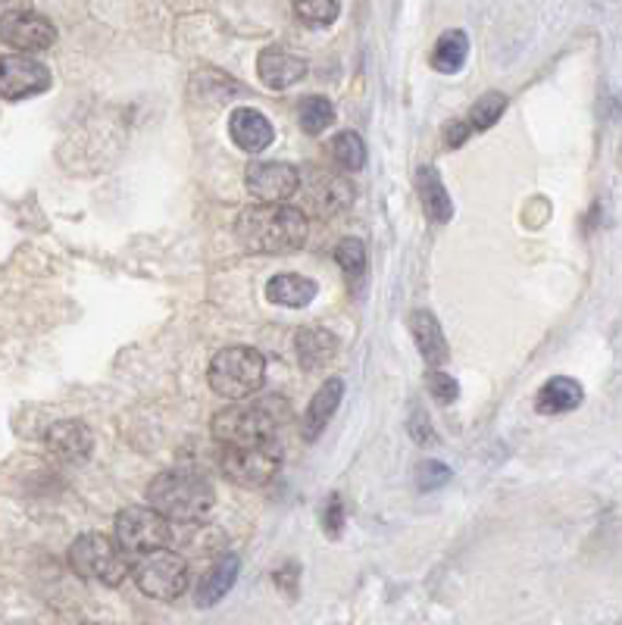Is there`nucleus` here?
I'll return each instance as SVG.
<instances>
[{"instance_id":"obj_23","label":"nucleus","mask_w":622,"mask_h":625,"mask_svg":"<svg viewBox=\"0 0 622 625\" xmlns=\"http://www.w3.org/2000/svg\"><path fill=\"white\" fill-rule=\"evenodd\" d=\"M466 53H469V38H466V32H447V35H441L439 45H435V53H432V67L444 75H454V72L463 70V63H466Z\"/></svg>"},{"instance_id":"obj_2","label":"nucleus","mask_w":622,"mask_h":625,"mask_svg":"<svg viewBox=\"0 0 622 625\" xmlns=\"http://www.w3.org/2000/svg\"><path fill=\"white\" fill-rule=\"evenodd\" d=\"M147 504L163 513L169 522L182 526H198L204 522L213 507H216V491L201 472L188 469H172L157 476L147 488Z\"/></svg>"},{"instance_id":"obj_5","label":"nucleus","mask_w":622,"mask_h":625,"mask_svg":"<svg viewBox=\"0 0 622 625\" xmlns=\"http://www.w3.org/2000/svg\"><path fill=\"white\" fill-rule=\"evenodd\" d=\"M276 400H256V404H235L213 419V438L219 447L226 444H263L276 441L278 410Z\"/></svg>"},{"instance_id":"obj_32","label":"nucleus","mask_w":622,"mask_h":625,"mask_svg":"<svg viewBox=\"0 0 622 625\" xmlns=\"http://www.w3.org/2000/svg\"><path fill=\"white\" fill-rule=\"evenodd\" d=\"M466 135H469V122H451V125H447V144H451V147H460Z\"/></svg>"},{"instance_id":"obj_14","label":"nucleus","mask_w":622,"mask_h":625,"mask_svg":"<svg viewBox=\"0 0 622 625\" xmlns=\"http://www.w3.org/2000/svg\"><path fill=\"white\" fill-rule=\"evenodd\" d=\"M45 441L47 450H50L57 460H63V464H85L94 450L92 432H88V425L79 422V419H63V422L50 425Z\"/></svg>"},{"instance_id":"obj_7","label":"nucleus","mask_w":622,"mask_h":625,"mask_svg":"<svg viewBox=\"0 0 622 625\" xmlns=\"http://www.w3.org/2000/svg\"><path fill=\"white\" fill-rule=\"evenodd\" d=\"M188 560L172 554L169 548H157L139 556L135 563V585L141 594L154 598V601H176L188 591Z\"/></svg>"},{"instance_id":"obj_20","label":"nucleus","mask_w":622,"mask_h":625,"mask_svg":"<svg viewBox=\"0 0 622 625\" xmlns=\"http://www.w3.org/2000/svg\"><path fill=\"white\" fill-rule=\"evenodd\" d=\"M416 191H419V201H422V209L432 223L444 226L451 216H454V207H451V194L447 188L441 185L439 172L432 166H419L416 169Z\"/></svg>"},{"instance_id":"obj_13","label":"nucleus","mask_w":622,"mask_h":625,"mask_svg":"<svg viewBox=\"0 0 622 625\" xmlns=\"http://www.w3.org/2000/svg\"><path fill=\"white\" fill-rule=\"evenodd\" d=\"M256 75L266 88L273 92H285L291 85H298L300 79L307 75V60L291 53L288 47L282 45H270L260 50L256 57Z\"/></svg>"},{"instance_id":"obj_21","label":"nucleus","mask_w":622,"mask_h":625,"mask_svg":"<svg viewBox=\"0 0 622 625\" xmlns=\"http://www.w3.org/2000/svg\"><path fill=\"white\" fill-rule=\"evenodd\" d=\"M316 298V281L298 273H282L270 285H266V301L276 303V307H291L300 310Z\"/></svg>"},{"instance_id":"obj_27","label":"nucleus","mask_w":622,"mask_h":625,"mask_svg":"<svg viewBox=\"0 0 622 625\" xmlns=\"http://www.w3.org/2000/svg\"><path fill=\"white\" fill-rule=\"evenodd\" d=\"M295 13L303 25L310 28H325L338 20L342 0H295Z\"/></svg>"},{"instance_id":"obj_25","label":"nucleus","mask_w":622,"mask_h":625,"mask_svg":"<svg viewBox=\"0 0 622 625\" xmlns=\"http://www.w3.org/2000/svg\"><path fill=\"white\" fill-rule=\"evenodd\" d=\"M328 151H332L335 163H338L342 169H347V172H360V169L367 166V144H363V139H360L357 132L335 135Z\"/></svg>"},{"instance_id":"obj_6","label":"nucleus","mask_w":622,"mask_h":625,"mask_svg":"<svg viewBox=\"0 0 622 625\" xmlns=\"http://www.w3.org/2000/svg\"><path fill=\"white\" fill-rule=\"evenodd\" d=\"M282 466V447L278 441H263V444H226L219 454V469L223 476L241 488H263L276 479Z\"/></svg>"},{"instance_id":"obj_9","label":"nucleus","mask_w":622,"mask_h":625,"mask_svg":"<svg viewBox=\"0 0 622 625\" xmlns=\"http://www.w3.org/2000/svg\"><path fill=\"white\" fill-rule=\"evenodd\" d=\"M0 41L23 53H38L57 41V28L35 10H7L0 16Z\"/></svg>"},{"instance_id":"obj_10","label":"nucleus","mask_w":622,"mask_h":625,"mask_svg":"<svg viewBox=\"0 0 622 625\" xmlns=\"http://www.w3.org/2000/svg\"><path fill=\"white\" fill-rule=\"evenodd\" d=\"M50 88V70L41 60L25 53L0 57V97L3 100H25Z\"/></svg>"},{"instance_id":"obj_30","label":"nucleus","mask_w":622,"mask_h":625,"mask_svg":"<svg viewBox=\"0 0 622 625\" xmlns=\"http://www.w3.org/2000/svg\"><path fill=\"white\" fill-rule=\"evenodd\" d=\"M451 479V469L441 464H422L419 466V488L422 491H432V488L444 485Z\"/></svg>"},{"instance_id":"obj_29","label":"nucleus","mask_w":622,"mask_h":625,"mask_svg":"<svg viewBox=\"0 0 622 625\" xmlns=\"http://www.w3.org/2000/svg\"><path fill=\"white\" fill-rule=\"evenodd\" d=\"M426 385H429L432 397H435V400H441V404H454V400H457V394H460L457 382H454L447 372H441V370L426 372Z\"/></svg>"},{"instance_id":"obj_28","label":"nucleus","mask_w":622,"mask_h":625,"mask_svg":"<svg viewBox=\"0 0 622 625\" xmlns=\"http://www.w3.org/2000/svg\"><path fill=\"white\" fill-rule=\"evenodd\" d=\"M504 110H507V97H504V94L501 92L482 94V97L476 100L473 113H469V129H473V132H485V129H491L498 119L504 117Z\"/></svg>"},{"instance_id":"obj_17","label":"nucleus","mask_w":622,"mask_h":625,"mask_svg":"<svg viewBox=\"0 0 622 625\" xmlns=\"http://www.w3.org/2000/svg\"><path fill=\"white\" fill-rule=\"evenodd\" d=\"M238 569H241V560L238 554H223L213 566H210L207 573H204V579L198 585V591H194V601L198 606H216V603L223 601L226 594L231 591V585L238 579Z\"/></svg>"},{"instance_id":"obj_4","label":"nucleus","mask_w":622,"mask_h":625,"mask_svg":"<svg viewBox=\"0 0 622 625\" xmlns=\"http://www.w3.org/2000/svg\"><path fill=\"white\" fill-rule=\"evenodd\" d=\"M266 360L254 348L219 350L210 363V388L226 400H244L263 388Z\"/></svg>"},{"instance_id":"obj_22","label":"nucleus","mask_w":622,"mask_h":625,"mask_svg":"<svg viewBox=\"0 0 622 625\" xmlns=\"http://www.w3.org/2000/svg\"><path fill=\"white\" fill-rule=\"evenodd\" d=\"M410 332H414V341L419 353L426 357V363L441 366L447 360V341H444V332H441L439 320L426 310H419L410 316Z\"/></svg>"},{"instance_id":"obj_15","label":"nucleus","mask_w":622,"mask_h":625,"mask_svg":"<svg viewBox=\"0 0 622 625\" xmlns=\"http://www.w3.org/2000/svg\"><path fill=\"white\" fill-rule=\"evenodd\" d=\"M229 132L231 141H235L241 151H248V154L266 151V147L273 144V139H276L273 122L263 117L260 110H251V107H238V110H231Z\"/></svg>"},{"instance_id":"obj_1","label":"nucleus","mask_w":622,"mask_h":625,"mask_svg":"<svg viewBox=\"0 0 622 625\" xmlns=\"http://www.w3.org/2000/svg\"><path fill=\"white\" fill-rule=\"evenodd\" d=\"M310 235V219L291 204H256L238 216V238L251 254H295Z\"/></svg>"},{"instance_id":"obj_26","label":"nucleus","mask_w":622,"mask_h":625,"mask_svg":"<svg viewBox=\"0 0 622 625\" xmlns=\"http://www.w3.org/2000/svg\"><path fill=\"white\" fill-rule=\"evenodd\" d=\"M335 260H338V266L345 269L350 288L357 291V285L367 276V244L357 241V238H345V241L335 248Z\"/></svg>"},{"instance_id":"obj_31","label":"nucleus","mask_w":622,"mask_h":625,"mask_svg":"<svg viewBox=\"0 0 622 625\" xmlns=\"http://www.w3.org/2000/svg\"><path fill=\"white\" fill-rule=\"evenodd\" d=\"M323 526H325V532L332 534V538H338V534H342V526H345V507H342V497H328V504H325V513H323Z\"/></svg>"},{"instance_id":"obj_19","label":"nucleus","mask_w":622,"mask_h":625,"mask_svg":"<svg viewBox=\"0 0 622 625\" xmlns=\"http://www.w3.org/2000/svg\"><path fill=\"white\" fill-rule=\"evenodd\" d=\"M582 400H585V388L578 385L576 378L557 375V378H551V382L538 392L535 407H538V413H545V417H560V413H573L576 407H582Z\"/></svg>"},{"instance_id":"obj_24","label":"nucleus","mask_w":622,"mask_h":625,"mask_svg":"<svg viewBox=\"0 0 622 625\" xmlns=\"http://www.w3.org/2000/svg\"><path fill=\"white\" fill-rule=\"evenodd\" d=\"M298 122L307 135H323L325 129L335 122V107H332V100L323 97V94L303 97L298 107Z\"/></svg>"},{"instance_id":"obj_3","label":"nucleus","mask_w":622,"mask_h":625,"mask_svg":"<svg viewBox=\"0 0 622 625\" xmlns=\"http://www.w3.org/2000/svg\"><path fill=\"white\" fill-rule=\"evenodd\" d=\"M70 566L79 579L116 588L129 576V554L116 544V538L88 532L72 541Z\"/></svg>"},{"instance_id":"obj_11","label":"nucleus","mask_w":622,"mask_h":625,"mask_svg":"<svg viewBox=\"0 0 622 625\" xmlns=\"http://www.w3.org/2000/svg\"><path fill=\"white\" fill-rule=\"evenodd\" d=\"M300 188V169L291 163L256 160L248 166V191L263 204L291 201Z\"/></svg>"},{"instance_id":"obj_16","label":"nucleus","mask_w":622,"mask_h":625,"mask_svg":"<svg viewBox=\"0 0 622 625\" xmlns=\"http://www.w3.org/2000/svg\"><path fill=\"white\" fill-rule=\"evenodd\" d=\"M295 348H298L300 370L316 372L328 366L338 353V338L328 332V328H320V325H307L300 328L298 338H295Z\"/></svg>"},{"instance_id":"obj_12","label":"nucleus","mask_w":622,"mask_h":625,"mask_svg":"<svg viewBox=\"0 0 622 625\" xmlns=\"http://www.w3.org/2000/svg\"><path fill=\"white\" fill-rule=\"evenodd\" d=\"M303 191V197H307V204L316 209L320 216H332V213H342V209L354 201V188L347 179L342 176H335V172H328V169H307L303 176H300V188Z\"/></svg>"},{"instance_id":"obj_18","label":"nucleus","mask_w":622,"mask_h":625,"mask_svg":"<svg viewBox=\"0 0 622 625\" xmlns=\"http://www.w3.org/2000/svg\"><path fill=\"white\" fill-rule=\"evenodd\" d=\"M342 397H345V382L342 378H328L323 388L313 394V400L307 407V417H303V438L313 441L323 435V429L328 425V419L335 417Z\"/></svg>"},{"instance_id":"obj_8","label":"nucleus","mask_w":622,"mask_h":625,"mask_svg":"<svg viewBox=\"0 0 622 625\" xmlns=\"http://www.w3.org/2000/svg\"><path fill=\"white\" fill-rule=\"evenodd\" d=\"M113 538L125 554L141 556L157 548H169L172 526L154 507H125L116 516Z\"/></svg>"}]
</instances>
